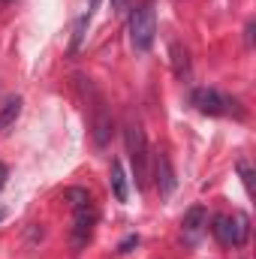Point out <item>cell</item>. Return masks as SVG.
Instances as JSON below:
<instances>
[{"label": "cell", "mask_w": 256, "mask_h": 259, "mask_svg": "<svg viewBox=\"0 0 256 259\" xmlns=\"http://www.w3.org/2000/svg\"><path fill=\"white\" fill-rule=\"evenodd\" d=\"M157 36V9L154 0H142L133 12H130V42L136 52H148L154 46Z\"/></svg>", "instance_id": "cell-1"}, {"label": "cell", "mask_w": 256, "mask_h": 259, "mask_svg": "<svg viewBox=\"0 0 256 259\" xmlns=\"http://www.w3.org/2000/svg\"><path fill=\"white\" fill-rule=\"evenodd\" d=\"M124 142H127V154H130V163H133L136 184L145 187L148 184V139H145L142 124L133 115H127V121H124Z\"/></svg>", "instance_id": "cell-2"}, {"label": "cell", "mask_w": 256, "mask_h": 259, "mask_svg": "<svg viewBox=\"0 0 256 259\" xmlns=\"http://www.w3.org/2000/svg\"><path fill=\"white\" fill-rule=\"evenodd\" d=\"M211 232L226 247H241L250 235V220L244 214H217L211 223Z\"/></svg>", "instance_id": "cell-3"}, {"label": "cell", "mask_w": 256, "mask_h": 259, "mask_svg": "<svg viewBox=\"0 0 256 259\" xmlns=\"http://www.w3.org/2000/svg\"><path fill=\"white\" fill-rule=\"evenodd\" d=\"M235 100H229V97H223L220 91H214V88H196L193 91V106L202 112V115H226V112H232L229 106H232Z\"/></svg>", "instance_id": "cell-4"}, {"label": "cell", "mask_w": 256, "mask_h": 259, "mask_svg": "<svg viewBox=\"0 0 256 259\" xmlns=\"http://www.w3.org/2000/svg\"><path fill=\"white\" fill-rule=\"evenodd\" d=\"M94 223H97V211H94V205H81V208L72 211V247H75V250H81V247L91 241V235H94Z\"/></svg>", "instance_id": "cell-5"}, {"label": "cell", "mask_w": 256, "mask_h": 259, "mask_svg": "<svg viewBox=\"0 0 256 259\" xmlns=\"http://www.w3.org/2000/svg\"><path fill=\"white\" fill-rule=\"evenodd\" d=\"M91 97H94V118H91V127H94V142H97V148H106V142H109V136H112V115H109V109H106V103H103V97L91 88Z\"/></svg>", "instance_id": "cell-6"}, {"label": "cell", "mask_w": 256, "mask_h": 259, "mask_svg": "<svg viewBox=\"0 0 256 259\" xmlns=\"http://www.w3.org/2000/svg\"><path fill=\"white\" fill-rule=\"evenodd\" d=\"M205 226H208V214H205V208H202V205L190 208V211L184 214V220H181V232H184V241H187V244H196V241L202 238Z\"/></svg>", "instance_id": "cell-7"}, {"label": "cell", "mask_w": 256, "mask_h": 259, "mask_svg": "<svg viewBox=\"0 0 256 259\" xmlns=\"http://www.w3.org/2000/svg\"><path fill=\"white\" fill-rule=\"evenodd\" d=\"M154 166H157V187H160V196H169L175 190V175H172L169 157H166V154H157V157H154Z\"/></svg>", "instance_id": "cell-8"}, {"label": "cell", "mask_w": 256, "mask_h": 259, "mask_svg": "<svg viewBox=\"0 0 256 259\" xmlns=\"http://www.w3.org/2000/svg\"><path fill=\"white\" fill-rule=\"evenodd\" d=\"M18 115H21V97H9V100L0 106V133L12 127V124L18 121Z\"/></svg>", "instance_id": "cell-9"}, {"label": "cell", "mask_w": 256, "mask_h": 259, "mask_svg": "<svg viewBox=\"0 0 256 259\" xmlns=\"http://www.w3.org/2000/svg\"><path fill=\"white\" fill-rule=\"evenodd\" d=\"M112 190H115V199H118V202H127V199H130L127 172H124V166H121L118 160L112 163Z\"/></svg>", "instance_id": "cell-10"}, {"label": "cell", "mask_w": 256, "mask_h": 259, "mask_svg": "<svg viewBox=\"0 0 256 259\" xmlns=\"http://www.w3.org/2000/svg\"><path fill=\"white\" fill-rule=\"evenodd\" d=\"M172 64H175V75H178V78H187V75H190V55H187V49H181L178 42L172 46Z\"/></svg>", "instance_id": "cell-11"}, {"label": "cell", "mask_w": 256, "mask_h": 259, "mask_svg": "<svg viewBox=\"0 0 256 259\" xmlns=\"http://www.w3.org/2000/svg\"><path fill=\"white\" fill-rule=\"evenodd\" d=\"M64 199L69 202L72 211L81 208V205H91V196H88V190H81V187H69V190H64Z\"/></svg>", "instance_id": "cell-12"}, {"label": "cell", "mask_w": 256, "mask_h": 259, "mask_svg": "<svg viewBox=\"0 0 256 259\" xmlns=\"http://www.w3.org/2000/svg\"><path fill=\"white\" fill-rule=\"evenodd\" d=\"M238 172H241V178H244V187H247V190H253V178H250V166H247V163H238Z\"/></svg>", "instance_id": "cell-13"}, {"label": "cell", "mask_w": 256, "mask_h": 259, "mask_svg": "<svg viewBox=\"0 0 256 259\" xmlns=\"http://www.w3.org/2000/svg\"><path fill=\"white\" fill-rule=\"evenodd\" d=\"M133 244H139V238H136V235H130L127 241H124V244H121V250H118V253H127L130 247H133Z\"/></svg>", "instance_id": "cell-14"}, {"label": "cell", "mask_w": 256, "mask_h": 259, "mask_svg": "<svg viewBox=\"0 0 256 259\" xmlns=\"http://www.w3.org/2000/svg\"><path fill=\"white\" fill-rule=\"evenodd\" d=\"M6 178H9V169H6V166H3V163H0V190H3V187H6Z\"/></svg>", "instance_id": "cell-15"}, {"label": "cell", "mask_w": 256, "mask_h": 259, "mask_svg": "<svg viewBox=\"0 0 256 259\" xmlns=\"http://www.w3.org/2000/svg\"><path fill=\"white\" fill-rule=\"evenodd\" d=\"M112 6H115V9H118V12H121V9H124V6H127V0H112Z\"/></svg>", "instance_id": "cell-16"}, {"label": "cell", "mask_w": 256, "mask_h": 259, "mask_svg": "<svg viewBox=\"0 0 256 259\" xmlns=\"http://www.w3.org/2000/svg\"><path fill=\"white\" fill-rule=\"evenodd\" d=\"M0 220H3V211H0Z\"/></svg>", "instance_id": "cell-17"}]
</instances>
